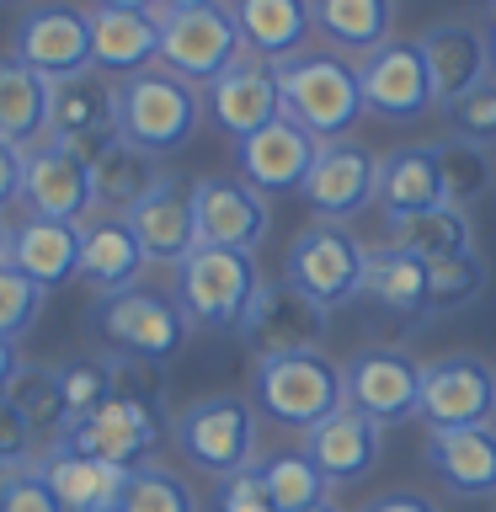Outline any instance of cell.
I'll use <instances>...</instances> for the list:
<instances>
[{"mask_svg": "<svg viewBox=\"0 0 496 512\" xmlns=\"http://www.w3.org/2000/svg\"><path fill=\"white\" fill-rule=\"evenodd\" d=\"M160 438H166V411H160L155 368L118 358V390H112V400L102 411L80 416L59 443H70L91 459L118 464V470H139V464H155L150 454L160 448Z\"/></svg>", "mask_w": 496, "mask_h": 512, "instance_id": "1", "label": "cell"}, {"mask_svg": "<svg viewBox=\"0 0 496 512\" xmlns=\"http://www.w3.org/2000/svg\"><path fill=\"white\" fill-rule=\"evenodd\" d=\"M208 118V96L203 86L171 75L166 64L139 70L118 80V139L139 144L144 155H176L182 144H192V134Z\"/></svg>", "mask_w": 496, "mask_h": 512, "instance_id": "2", "label": "cell"}, {"mask_svg": "<svg viewBox=\"0 0 496 512\" xmlns=\"http://www.w3.org/2000/svg\"><path fill=\"white\" fill-rule=\"evenodd\" d=\"M278 86H283V118H294L299 128H310L320 144L352 139V128L363 118V86H358V64L336 48H304V54L278 64Z\"/></svg>", "mask_w": 496, "mask_h": 512, "instance_id": "3", "label": "cell"}, {"mask_svg": "<svg viewBox=\"0 0 496 512\" xmlns=\"http://www.w3.org/2000/svg\"><path fill=\"white\" fill-rule=\"evenodd\" d=\"M91 336L107 347V358H128V363H171L187 347L192 320L182 315L176 294L160 288H123V294H96L91 315H86Z\"/></svg>", "mask_w": 496, "mask_h": 512, "instance_id": "4", "label": "cell"}, {"mask_svg": "<svg viewBox=\"0 0 496 512\" xmlns=\"http://www.w3.org/2000/svg\"><path fill=\"white\" fill-rule=\"evenodd\" d=\"M251 406L278 427L310 432L326 416L347 406L342 363L326 352H288V358H256L251 363Z\"/></svg>", "mask_w": 496, "mask_h": 512, "instance_id": "5", "label": "cell"}, {"mask_svg": "<svg viewBox=\"0 0 496 512\" xmlns=\"http://www.w3.org/2000/svg\"><path fill=\"white\" fill-rule=\"evenodd\" d=\"M256 288H262V272H256L251 251H224V246H192L182 262H176V304L198 331H240Z\"/></svg>", "mask_w": 496, "mask_h": 512, "instance_id": "6", "label": "cell"}, {"mask_svg": "<svg viewBox=\"0 0 496 512\" xmlns=\"http://www.w3.org/2000/svg\"><path fill=\"white\" fill-rule=\"evenodd\" d=\"M171 443L182 448V459L203 475H240L256 464V443H262V427H256V406L246 395H203L171 416Z\"/></svg>", "mask_w": 496, "mask_h": 512, "instance_id": "7", "label": "cell"}, {"mask_svg": "<svg viewBox=\"0 0 496 512\" xmlns=\"http://www.w3.org/2000/svg\"><path fill=\"white\" fill-rule=\"evenodd\" d=\"M155 27H160V64L171 75L192 80V86H214V80L230 70V64L246 59V43H240L235 16L219 6H192V11H171V6H150Z\"/></svg>", "mask_w": 496, "mask_h": 512, "instance_id": "8", "label": "cell"}, {"mask_svg": "<svg viewBox=\"0 0 496 512\" xmlns=\"http://www.w3.org/2000/svg\"><path fill=\"white\" fill-rule=\"evenodd\" d=\"M363 272H368V246L347 224H331V219H315L304 224L288 246V262H283V278L310 294L320 310H342L363 294Z\"/></svg>", "mask_w": 496, "mask_h": 512, "instance_id": "9", "label": "cell"}, {"mask_svg": "<svg viewBox=\"0 0 496 512\" xmlns=\"http://www.w3.org/2000/svg\"><path fill=\"white\" fill-rule=\"evenodd\" d=\"M11 59L38 70L43 80H70L91 70V16L70 0L27 6V16L11 27Z\"/></svg>", "mask_w": 496, "mask_h": 512, "instance_id": "10", "label": "cell"}, {"mask_svg": "<svg viewBox=\"0 0 496 512\" xmlns=\"http://www.w3.org/2000/svg\"><path fill=\"white\" fill-rule=\"evenodd\" d=\"M496 416V368L475 352H448L438 363H422V406L416 422L438 427H486Z\"/></svg>", "mask_w": 496, "mask_h": 512, "instance_id": "11", "label": "cell"}, {"mask_svg": "<svg viewBox=\"0 0 496 512\" xmlns=\"http://www.w3.org/2000/svg\"><path fill=\"white\" fill-rule=\"evenodd\" d=\"M240 342L251 347V358H288V352H320L326 347V310L299 294L288 278L262 283L251 299L246 320H240Z\"/></svg>", "mask_w": 496, "mask_h": 512, "instance_id": "12", "label": "cell"}, {"mask_svg": "<svg viewBox=\"0 0 496 512\" xmlns=\"http://www.w3.org/2000/svg\"><path fill=\"white\" fill-rule=\"evenodd\" d=\"M48 134L59 144H70V150L91 166V160L118 139V80L102 75V70L54 80V96H48Z\"/></svg>", "mask_w": 496, "mask_h": 512, "instance_id": "13", "label": "cell"}, {"mask_svg": "<svg viewBox=\"0 0 496 512\" xmlns=\"http://www.w3.org/2000/svg\"><path fill=\"white\" fill-rule=\"evenodd\" d=\"M347 406L374 416L379 427L411 422L422 406V363L400 347H363L352 363H342Z\"/></svg>", "mask_w": 496, "mask_h": 512, "instance_id": "14", "label": "cell"}, {"mask_svg": "<svg viewBox=\"0 0 496 512\" xmlns=\"http://www.w3.org/2000/svg\"><path fill=\"white\" fill-rule=\"evenodd\" d=\"M192 214H198V240L224 251H251L272 235L267 192H256L246 176H203L192 182Z\"/></svg>", "mask_w": 496, "mask_h": 512, "instance_id": "15", "label": "cell"}, {"mask_svg": "<svg viewBox=\"0 0 496 512\" xmlns=\"http://www.w3.org/2000/svg\"><path fill=\"white\" fill-rule=\"evenodd\" d=\"M22 208L38 219H70L80 224L91 214V166L80 160L70 144L54 134L32 139L22 150Z\"/></svg>", "mask_w": 496, "mask_h": 512, "instance_id": "16", "label": "cell"}, {"mask_svg": "<svg viewBox=\"0 0 496 512\" xmlns=\"http://www.w3.org/2000/svg\"><path fill=\"white\" fill-rule=\"evenodd\" d=\"M358 86H363V107L374 118H390V123H411L427 107H438L416 38H390L368 59H358Z\"/></svg>", "mask_w": 496, "mask_h": 512, "instance_id": "17", "label": "cell"}, {"mask_svg": "<svg viewBox=\"0 0 496 512\" xmlns=\"http://www.w3.org/2000/svg\"><path fill=\"white\" fill-rule=\"evenodd\" d=\"M304 203L315 208V219L347 224L352 214H363L379 192V155L363 150L358 139H331L320 144L310 176H304Z\"/></svg>", "mask_w": 496, "mask_h": 512, "instance_id": "18", "label": "cell"}, {"mask_svg": "<svg viewBox=\"0 0 496 512\" xmlns=\"http://www.w3.org/2000/svg\"><path fill=\"white\" fill-rule=\"evenodd\" d=\"M203 96H208V118H214L235 144L251 139L256 128H267V123L283 118L278 64H272V59H256V54H246L240 64H230V70H224Z\"/></svg>", "mask_w": 496, "mask_h": 512, "instance_id": "19", "label": "cell"}, {"mask_svg": "<svg viewBox=\"0 0 496 512\" xmlns=\"http://www.w3.org/2000/svg\"><path fill=\"white\" fill-rule=\"evenodd\" d=\"M416 48H422V64L432 75V102H438L443 112L464 102L475 86H486L491 80V48H486V27H470V22H432L422 38H416Z\"/></svg>", "mask_w": 496, "mask_h": 512, "instance_id": "20", "label": "cell"}, {"mask_svg": "<svg viewBox=\"0 0 496 512\" xmlns=\"http://www.w3.org/2000/svg\"><path fill=\"white\" fill-rule=\"evenodd\" d=\"M320 155V139L310 128H299L294 118H278L267 128H256L251 139L235 144V160H240V176L256 187V192H299L304 176H310Z\"/></svg>", "mask_w": 496, "mask_h": 512, "instance_id": "21", "label": "cell"}, {"mask_svg": "<svg viewBox=\"0 0 496 512\" xmlns=\"http://www.w3.org/2000/svg\"><path fill=\"white\" fill-rule=\"evenodd\" d=\"M144 267H150V256H144L134 224L123 214H86L80 219V278H86L96 294H123V288H139Z\"/></svg>", "mask_w": 496, "mask_h": 512, "instance_id": "22", "label": "cell"}, {"mask_svg": "<svg viewBox=\"0 0 496 512\" xmlns=\"http://www.w3.org/2000/svg\"><path fill=\"white\" fill-rule=\"evenodd\" d=\"M304 454L315 459V470L331 480V486H352V480H363L368 470L379 464L384 454V427L374 416L342 406L336 416H326L320 427L304 432Z\"/></svg>", "mask_w": 496, "mask_h": 512, "instance_id": "23", "label": "cell"}, {"mask_svg": "<svg viewBox=\"0 0 496 512\" xmlns=\"http://www.w3.org/2000/svg\"><path fill=\"white\" fill-rule=\"evenodd\" d=\"M427 470L443 480L454 496H496V427H438L427 432V448H422Z\"/></svg>", "mask_w": 496, "mask_h": 512, "instance_id": "24", "label": "cell"}, {"mask_svg": "<svg viewBox=\"0 0 496 512\" xmlns=\"http://www.w3.org/2000/svg\"><path fill=\"white\" fill-rule=\"evenodd\" d=\"M123 219L134 224V235H139L144 256H150V267H155V262L176 267L192 246H198V214H192V187L182 182V176H166V182H160L144 203L128 208Z\"/></svg>", "mask_w": 496, "mask_h": 512, "instance_id": "25", "label": "cell"}, {"mask_svg": "<svg viewBox=\"0 0 496 512\" xmlns=\"http://www.w3.org/2000/svg\"><path fill=\"white\" fill-rule=\"evenodd\" d=\"M91 70H102L112 80H128L139 70L160 64V27L150 11H112L91 6Z\"/></svg>", "mask_w": 496, "mask_h": 512, "instance_id": "26", "label": "cell"}, {"mask_svg": "<svg viewBox=\"0 0 496 512\" xmlns=\"http://www.w3.org/2000/svg\"><path fill=\"white\" fill-rule=\"evenodd\" d=\"M38 464H43L54 496L64 502V512H118L123 486H128V475H134V470H118V464H107V459L80 454L70 443H48Z\"/></svg>", "mask_w": 496, "mask_h": 512, "instance_id": "27", "label": "cell"}, {"mask_svg": "<svg viewBox=\"0 0 496 512\" xmlns=\"http://www.w3.org/2000/svg\"><path fill=\"white\" fill-rule=\"evenodd\" d=\"M224 11L235 16L246 54L272 59V64L304 54V43L315 38L310 0H224Z\"/></svg>", "mask_w": 496, "mask_h": 512, "instance_id": "28", "label": "cell"}, {"mask_svg": "<svg viewBox=\"0 0 496 512\" xmlns=\"http://www.w3.org/2000/svg\"><path fill=\"white\" fill-rule=\"evenodd\" d=\"M384 219H406V214H427L443 208V171H438V150L432 144H400L379 160V192H374Z\"/></svg>", "mask_w": 496, "mask_h": 512, "instance_id": "29", "label": "cell"}, {"mask_svg": "<svg viewBox=\"0 0 496 512\" xmlns=\"http://www.w3.org/2000/svg\"><path fill=\"white\" fill-rule=\"evenodd\" d=\"M11 267L38 288H59L80 278V224L27 214L22 224H11Z\"/></svg>", "mask_w": 496, "mask_h": 512, "instance_id": "30", "label": "cell"}, {"mask_svg": "<svg viewBox=\"0 0 496 512\" xmlns=\"http://www.w3.org/2000/svg\"><path fill=\"white\" fill-rule=\"evenodd\" d=\"M315 38L336 54H374L395 38V0H310Z\"/></svg>", "mask_w": 496, "mask_h": 512, "instance_id": "31", "label": "cell"}, {"mask_svg": "<svg viewBox=\"0 0 496 512\" xmlns=\"http://www.w3.org/2000/svg\"><path fill=\"white\" fill-rule=\"evenodd\" d=\"M166 176L171 171H160V160L144 155L139 144L112 139L107 150L91 160V203L102 208V214H128V208L150 198Z\"/></svg>", "mask_w": 496, "mask_h": 512, "instance_id": "32", "label": "cell"}, {"mask_svg": "<svg viewBox=\"0 0 496 512\" xmlns=\"http://www.w3.org/2000/svg\"><path fill=\"white\" fill-rule=\"evenodd\" d=\"M363 294L379 304L384 315L400 320H427L432 299H427V262L395 246H368V272H363Z\"/></svg>", "mask_w": 496, "mask_h": 512, "instance_id": "33", "label": "cell"}, {"mask_svg": "<svg viewBox=\"0 0 496 512\" xmlns=\"http://www.w3.org/2000/svg\"><path fill=\"white\" fill-rule=\"evenodd\" d=\"M48 96H54V80H43L38 70L16 59H0V139L27 150L32 139L48 134Z\"/></svg>", "mask_w": 496, "mask_h": 512, "instance_id": "34", "label": "cell"}, {"mask_svg": "<svg viewBox=\"0 0 496 512\" xmlns=\"http://www.w3.org/2000/svg\"><path fill=\"white\" fill-rule=\"evenodd\" d=\"M384 246L411 251V256H422V262H438V256L475 251V230H470V214H464V208L443 203V208H427V214L384 219Z\"/></svg>", "mask_w": 496, "mask_h": 512, "instance_id": "35", "label": "cell"}, {"mask_svg": "<svg viewBox=\"0 0 496 512\" xmlns=\"http://www.w3.org/2000/svg\"><path fill=\"white\" fill-rule=\"evenodd\" d=\"M6 400L22 411V422L38 432V443H59L64 432L75 427L70 416V400L59 390V368H43V363H22V374L11 379Z\"/></svg>", "mask_w": 496, "mask_h": 512, "instance_id": "36", "label": "cell"}, {"mask_svg": "<svg viewBox=\"0 0 496 512\" xmlns=\"http://www.w3.org/2000/svg\"><path fill=\"white\" fill-rule=\"evenodd\" d=\"M432 150H438V171H443V192H448V203L470 214V203H480V198L491 192V182H496L491 150H486V144L459 139V134L432 139Z\"/></svg>", "mask_w": 496, "mask_h": 512, "instance_id": "37", "label": "cell"}, {"mask_svg": "<svg viewBox=\"0 0 496 512\" xmlns=\"http://www.w3.org/2000/svg\"><path fill=\"white\" fill-rule=\"evenodd\" d=\"M256 475H262L267 496L278 502V512H304L315 502H326L331 496V480L315 470V459L304 454V448H288V454H267L256 464Z\"/></svg>", "mask_w": 496, "mask_h": 512, "instance_id": "38", "label": "cell"}, {"mask_svg": "<svg viewBox=\"0 0 496 512\" xmlns=\"http://www.w3.org/2000/svg\"><path fill=\"white\" fill-rule=\"evenodd\" d=\"M480 294H486V262H480L475 251H459V256H438V262H427V299H432V315L470 310Z\"/></svg>", "mask_w": 496, "mask_h": 512, "instance_id": "39", "label": "cell"}, {"mask_svg": "<svg viewBox=\"0 0 496 512\" xmlns=\"http://www.w3.org/2000/svg\"><path fill=\"white\" fill-rule=\"evenodd\" d=\"M118 512H203L198 491L187 486V475L166 470V464H139L123 486Z\"/></svg>", "mask_w": 496, "mask_h": 512, "instance_id": "40", "label": "cell"}, {"mask_svg": "<svg viewBox=\"0 0 496 512\" xmlns=\"http://www.w3.org/2000/svg\"><path fill=\"white\" fill-rule=\"evenodd\" d=\"M59 390L70 400L75 422L91 411H102L112 400V390H118V358H107V352H80V358L59 363Z\"/></svg>", "mask_w": 496, "mask_h": 512, "instance_id": "41", "label": "cell"}, {"mask_svg": "<svg viewBox=\"0 0 496 512\" xmlns=\"http://www.w3.org/2000/svg\"><path fill=\"white\" fill-rule=\"evenodd\" d=\"M48 288H38L32 278H22L11 262L0 267V342H22V336L38 326Z\"/></svg>", "mask_w": 496, "mask_h": 512, "instance_id": "42", "label": "cell"}, {"mask_svg": "<svg viewBox=\"0 0 496 512\" xmlns=\"http://www.w3.org/2000/svg\"><path fill=\"white\" fill-rule=\"evenodd\" d=\"M448 118V134H459V139H470V144H496V75L486 80V86H475L464 102H454L443 112Z\"/></svg>", "mask_w": 496, "mask_h": 512, "instance_id": "43", "label": "cell"}, {"mask_svg": "<svg viewBox=\"0 0 496 512\" xmlns=\"http://www.w3.org/2000/svg\"><path fill=\"white\" fill-rule=\"evenodd\" d=\"M0 512H64V502L54 496L38 459L11 470V475H0Z\"/></svg>", "mask_w": 496, "mask_h": 512, "instance_id": "44", "label": "cell"}, {"mask_svg": "<svg viewBox=\"0 0 496 512\" xmlns=\"http://www.w3.org/2000/svg\"><path fill=\"white\" fill-rule=\"evenodd\" d=\"M32 459H38V432L22 422V411L11 400H0V475L22 470Z\"/></svg>", "mask_w": 496, "mask_h": 512, "instance_id": "45", "label": "cell"}, {"mask_svg": "<svg viewBox=\"0 0 496 512\" xmlns=\"http://www.w3.org/2000/svg\"><path fill=\"white\" fill-rule=\"evenodd\" d=\"M214 512H278V502L267 496L262 475H256V464H251V470H240V475H224V480H219Z\"/></svg>", "mask_w": 496, "mask_h": 512, "instance_id": "46", "label": "cell"}, {"mask_svg": "<svg viewBox=\"0 0 496 512\" xmlns=\"http://www.w3.org/2000/svg\"><path fill=\"white\" fill-rule=\"evenodd\" d=\"M22 203V150L0 139V214Z\"/></svg>", "mask_w": 496, "mask_h": 512, "instance_id": "47", "label": "cell"}, {"mask_svg": "<svg viewBox=\"0 0 496 512\" xmlns=\"http://www.w3.org/2000/svg\"><path fill=\"white\" fill-rule=\"evenodd\" d=\"M363 512H438V502H432V496H422V491H384V496H374Z\"/></svg>", "mask_w": 496, "mask_h": 512, "instance_id": "48", "label": "cell"}, {"mask_svg": "<svg viewBox=\"0 0 496 512\" xmlns=\"http://www.w3.org/2000/svg\"><path fill=\"white\" fill-rule=\"evenodd\" d=\"M22 374V358H16V342H0V400H6L11 379Z\"/></svg>", "mask_w": 496, "mask_h": 512, "instance_id": "49", "label": "cell"}, {"mask_svg": "<svg viewBox=\"0 0 496 512\" xmlns=\"http://www.w3.org/2000/svg\"><path fill=\"white\" fill-rule=\"evenodd\" d=\"M96 6H112V11H150L155 0H96Z\"/></svg>", "mask_w": 496, "mask_h": 512, "instance_id": "50", "label": "cell"}, {"mask_svg": "<svg viewBox=\"0 0 496 512\" xmlns=\"http://www.w3.org/2000/svg\"><path fill=\"white\" fill-rule=\"evenodd\" d=\"M6 262H11V224L0 219V267H6Z\"/></svg>", "mask_w": 496, "mask_h": 512, "instance_id": "51", "label": "cell"}, {"mask_svg": "<svg viewBox=\"0 0 496 512\" xmlns=\"http://www.w3.org/2000/svg\"><path fill=\"white\" fill-rule=\"evenodd\" d=\"M486 48H491V75H496V11H491V22H486Z\"/></svg>", "mask_w": 496, "mask_h": 512, "instance_id": "52", "label": "cell"}, {"mask_svg": "<svg viewBox=\"0 0 496 512\" xmlns=\"http://www.w3.org/2000/svg\"><path fill=\"white\" fill-rule=\"evenodd\" d=\"M160 6H171V11H192V6H214V0H160Z\"/></svg>", "mask_w": 496, "mask_h": 512, "instance_id": "53", "label": "cell"}, {"mask_svg": "<svg viewBox=\"0 0 496 512\" xmlns=\"http://www.w3.org/2000/svg\"><path fill=\"white\" fill-rule=\"evenodd\" d=\"M304 512H342V507H336L331 496H326V502H315V507H304Z\"/></svg>", "mask_w": 496, "mask_h": 512, "instance_id": "54", "label": "cell"}, {"mask_svg": "<svg viewBox=\"0 0 496 512\" xmlns=\"http://www.w3.org/2000/svg\"><path fill=\"white\" fill-rule=\"evenodd\" d=\"M475 6H491V11H496V0H475Z\"/></svg>", "mask_w": 496, "mask_h": 512, "instance_id": "55", "label": "cell"}, {"mask_svg": "<svg viewBox=\"0 0 496 512\" xmlns=\"http://www.w3.org/2000/svg\"><path fill=\"white\" fill-rule=\"evenodd\" d=\"M0 6H16V0H0Z\"/></svg>", "mask_w": 496, "mask_h": 512, "instance_id": "56", "label": "cell"}]
</instances>
